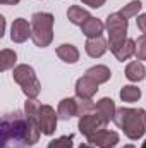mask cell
<instances>
[{
	"label": "cell",
	"mask_w": 146,
	"mask_h": 148,
	"mask_svg": "<svg viewBox=\"0 0 146 148\" xmlns=\"http://www.w3.org/2000/svg\"><path fill=\"white\" fill-rule=\"evenodd\" d=\"M40 126L26 114L10 112L2 117V147L7 148L10 143L14 145H28L33 147L40 140Z\"/></svg>",
	"instance_id": "1"
},
{
	"label": "cell",
	"mask_w": 146,
	"mask_h": 148,
	"mask_svg": "<svg viewBox=\"0 0 146 148\" xmlns=\"http://www.w3.org/2000/svg\"><path fill=\"white\" fill-rule=\"evenodd\" d=\"M113 122L124 131L129 140H139L146 133V112L143 109L120 107L115 112Z\"/></svg>",
	"instance_id": "2"
},
{
	"label": "cell",
	"mask_w": 146,
	"mask_h": 148,
	"mask_svg": "<svg viewBox=\"0 0 146 148\" xmlns=\"http://www.w3.org/2000/svg\"><path fill=\"white\" fill-rule=\"evenodd\" d=\"M53 14L50 12H36L31 17V40L40 48H46L53 40Z\"/></svg>",
	"instance_id": "3"
},
{
	"label": "cell",
	"mask_w": 146,
	"mask_h": 148,
	"mask_svg": "<svg viewBox=\"0 0 146 148\" xmlns=\"http://www.w3.org/2000/svg\"><path fill=\"white\" fill-rule=\"evenodd\" d=\"M12 77L14 81L23 88V93L28 97V98H36L41 91V84L36 77V73L31 66L28 64H19L14 67L12 71Z\"/></svg>",
	"instance_id": "4"
},
{
	"label": "cell",
	"mask_w": 146,
	"mask_h": 148,
	"mask_svg": "<svg viewBox=\"0 0 146 148\" xmlns=\"http://www.w3.org/2000/svg\"><path fill=\"white\" fill-rule=\"evenodd\" d=\"M105 28L108 31V45L110 50L119 47L122 41L127 40V19L120 12H113L107 17Z\"/></svg>",
	"instance_id": "5"
},
{
	"label": "cell",
	"mask_w": 146,
	"mask_h": 148,
	"mask_svg": "<svg viewBox=\"0 0 146 148\" xmlns=\"http://www.w3.org/2000/svg\"><path fill=\"white\" fill-rule=\"evenodd\" d=\"M57 121H59V112H55V109L50 105H41L38 114V126L41 134L52 136L57 129Z\"/></svg>",
	"instance_id": "6"
},
{
	"label": "cell",
	"mask_w": 146,
	"mask_h": 148,
	"mask_svg": "<svg viewBox=\"0 0 146 148\" xmlns=\"http://www.w3.org/2000/svg\"><path fill=\"white\" fill-rule=\"evenodd\" d=\"M105 126H107V122H105L98 114H86V115H83V117L79 119V124H77L79 131H81L86 138L91 136V134H95L96 131L103 129Z\"/></svg>",
	"instance_id": "7"
},
{
	"label": "cell",
	"mask_w": 146,
	"mask_h": 148,
	"mask_svg": "<svg viewBox=\"0 0 146 148\" xmlns=\"http://www.w3.org/2000/svg\"><path fill=\"white\" fill-rule=\"evenodd\" d=\"M88 143L95 145L98 148H113L119 143V134L115 131H110V129H100L96 131L95 134L88 136Z\"/></svg>",
	"instance_id": "8"
},
{
	"label": "cell",
	"mask_w": 146,
	"mask_h": 148,
	"mask_svg": "<svg viewBox=\"0 0 146 148\" xmlns=\"http://www.w3.org/2000/svg\"><path fill=\"white\" fill-rule=\"evenodd\" d=\"M31 35H33V29L26 19H23V17L14 19V23L10 26V40L14 43H24L28 38H31Z\"/></svg>",
	"instance_id": "9"
},
{
	"label": "cell",
	"mask_w": 146,
	"mask_h": 148,
	"mask_svg": "<svg viewBox=\"0 0 146 148\" xmlns=\"http://www.w3.org/2000/svg\"><path fill=\"white\" fill-rule=\"evenodd\" d=\"M98 91V83L93 81L89 76H83L76 81V95L81 100H91Z\"/></svg>",
	"instance_id": "10"
},
{
	"label": "cell",
	"mask_w": 146,
	"mask_h": 148,
	"mask_svg": "<svg viewBox=\"0 0 146 148\" xmlns=\"http://www.w3.org/2000/svg\"><path fill=\"white\" fill-rule=\"evenodd\" d=\"M84 48H86V53H88L89 57H93V59H98V57H102V55L107 52V48H108V43H107V40H105L103 36L88 38V41H86Z\"/></svg>",
	"instance_id": "11"
},
{
	"label": "cell",
	"mask_w": 146,
	"mask_h": 148,
	"mask_svg": "<svg viewBox=\"0 0 146 148\" xmlns=\"http://www.w3.org/2000/svg\"><path fill=\"white\" fill-rule=\"evenodd\" d=\"M115 112H117L115 102H113L112 98H108V97H105V98H102V100L96 102V114H98L107 124H108L110 121H113Z\"/></svg>",
	"instance_id": "12"
},
{
	"label": "cell",
	"mask_w": 146,
	"mask_h": 148,
	"mask_svg": "<svg viewBox=\"0 0 146 148\" xmlns=\"http://www.w3.org/2000/svg\"><path fill=\"white\" fill-rule=\"evenodd\" d=\"M112 53H113V55L117 57V60H120V62L129 60L132 55H136V41L131 40V38H127V40L122 41L119 47H115V48L112 50Z\"/></svg>",
	"instance_id": "13"
},
{
	"label": "cell",
	"mask_w": 146,
	"mask_h": 148,
	"mask_svg": "<svg viewBox=\"0 0 146 148\" xmlns=\"http://www.w3.org/2000/svg\"><path fill=\"white\" fill-rule=\"evenodd\" d=\"M103 29H105V24L100 21V19H96V17H89L83 26H81V31H83V35L88 38H98L102 36V33H103Z\"/></svg>",
	"instance_id": "14"
},
{
	"label": "cell",
	"mask_w": 146,
	"mask_h": 148,
	"mask_svg": "<svg viewBox=\"0 0 146 148\" xmlns=\"http://www.w3.org/2000/svg\"><path fill=\"white\" fill-rule=\"evenodd\" d=\"M57 55L65 64H76L79 60V50L71 43H64V45L57 47Z\"/></svg>",
	"instance_id": "15"
},
{
	"label": "cell",
	"mask_w": 146,
	"mask_h": 148,
	"mask_svg": "<svg viewBox=\"0 0 146 148\" xmlns=\"http://www.w3.org/2000/svg\"><path fill=\"white\" fill-rule=\"evenodd\" d=\"M126 77L132 83H138V81H143L146 77V67L139 62V60H132L127 64L126 67Z\"/></svg>",
	"instance_id": "16"
},
{
	"label": "cell",
	"mask_w": 146,
	"mask_h": 148,
	"mask_svg": "<svg viewBox=\"0 0 146 148\" xmlns=\"http://www.w3.org/2000/svg\"><path fill=\"white\" fill-rule=\"evenodd\" d=\"M59 117L60 119H71L77 115V100L76 98H64L60 103H59Z\"/></svg>",
	"instance_id": "17"
},
{
	"label": "cell",
	"mask_w": 146,
	"mask_h": 148,
	"mask_svg": "<svg viewBox=\"0 0 146 148\" xmlns=\"http://www.w3.org/2000/svg\"><path fill=\"white\" fill-rule=\"evenodd\" d=\"M67 17H69V21H71L72 24H76V26H83V24L91 17V14H89L86 9L79 7V5H71L69 10H67Z\"/></svg>",
	"instance_id": "18"
},
{
	"label": "cell",
	"mask_w": 146,
	"mask_h": 148,
	"mask_svg": "<svg viewBox=\"0 0 146 148\" xmlns=\"http://www.w3.org/2000/svg\"><path fill=\"white\" fill-rule=\"evenodd\" d=\"M86 76H89L93 81H96L98 84L102 83H107L110 77H112V73L107 66H93L86 71Z\"/></svg>",
	"instance_id": "19"
},
{
	"label": "cell",
	"mask_w": 146,
	"mask_h": 148,
	"mask_svg": "<svg viewBox=\"0 0 146 148\" xmlns=\"http://www.w3.org/2000/svg\"><path fill=\"white\" fill-rule=\"evenodd\" d=\"M141 98V90L134 84H126L122 90H120V100L122 102H127V103H132V102H138Z\"/></svg>",
	"instance_id": "20"
},
{
	"label": "cell",
	"mask_w": 146,
	"mask_h": 148,
	"mask_svg": "<svg viewBox=\"0 0 146 148\" xmlns=\"http://www.w3.org/2000/svg\"><path fill=\"white\" fill-rule=\"evenodd\" d=\"M16 60H17V53L14 50L3 48L0 52V71H9L10 67H14Z\"/></svg>",
	"instance_id": "21"
},
{
	"label": "cell",
	"mask_w": 146,
	"mask_h": 148,
	"mask_svg": "<svg viewBox=\"0 0 146 148\" xmlns=\"http://www.w3.org/2000/svg\"><path fill=\"white\" fill-rule=\"evenodd\" d=\"M141 9H143V3H141L139 0H132V2H129L127 5H124V9L120 10V14H122L126 19H129V17L138 16V14L141 12Z\"/></svg>",
	"instance_id": "22"
},
{
	"label": "cell",
	"mask_w": 146,
	"mask_h": 148,
	"mask_svg": "<svg viewBox=\"0 0 146 148\" xmlns=\"http://www.w3.org/2000/svg\"><path fill=\"white\" fill-rule=\"evenodd\" d=\"M93 110H96V103H93L91 100H77V115L83 117L86 114H91Z\"/></svg>",
	"instance_id": "23"
},
{
	"label": "cell",
	"mask_w": 146,
	"mask_h": 148,
	"mask_svg": "<svg viewBox=\"0 0 146 148\" xmlns=\"http://www.w3.org/2000/svg\"><path fill=\"white\" fill-rule=\"evenodd\" d=\"M72 140H74L72 134H69V136H60V138L50 141L46 148H72Z\"/></svg>",
	"instance_id": "24"
},
{
	"label": "cell",
	"mask_w": 146,
	"mask_h": 148,
	"mask_svg": "<svg viewBox=\"0 0 146 148\" xmlns=\"http://www.w3.org/2000/svg\"><path fill=\"white\" fill-rule=\"evenodd\" d=\"M136 59L138 60H146V35L145 33L136 41Z\"/></svg>",
	"instance_id": "25"
},
{
	"label": "cell",
	"mask_w": 146,
	"mask_h": 148,
	"mask_svg": "<svg viewBox=\"0 0 146 148\" xmlns=\"http://www.w3.org/2000/svg\"><path fill=\"white\" fill-rule=\"evenodd\" d=\"M81 2H83L84 5H89L91 9H100L107 0H81Z\"/></svg>",
	"instance_id": "26"
},
{
	"label": "cell",
	"mask_w": 146,
	"mask_h": 148,
	"mask_svg": "<svg viewBox=\"0 0 146 148\" xmlns=\"http://www.w3.org/2000/svg\"><path fill=\"white\" fill-rule=\"evenodd\" d=\"M138 28H139V29L146 35V14L138 16Z\"/></svg>",
	"instance_id": "27"
},
{
	"label": "cell",
	"mask_w": 146,
	"mask_h": 148,
	"mask_svg": "<svg viewBox=\"0 0 146 148\" xmlns=\"http://www.w3.org/2000/svg\"><path fill=\"white\" fill-rule=\"evenodd\" d=\"M3 5H16V3H19L21 0H0Z\"/></svg>",
	"instance_id": "28"
},
{
	"label": "cell",
	"mask_w": 146,
	"mask_h": 148,
	"mask_svg": "<svg viewBox=\"0 0 146 148\" xmlns=\"http://www.w3.org/2000/svg\"><path fill=\"white\" fill-rule=\"evenodd\" d=\"M79 148H93V147H91V145H88V143H81Z\"/></svg>",
	"instance_id": "29"
},
{
	"label": "cell",
	"mask_w": 146,
	"mask_h": 148,
	"mask_svg": "<svg viewBox=\"0 0 146 148\" xmlns=\"http://www.w3.org/2000/svg\"><path fill=\"white\" fill-rule=\"evenodd\" d=\"M124 148H136V147H134V145H126Z\"/></svg>",
	"instance_id": "30"
},
{
	"label": "cell",
	"mask_w": 146,
	"mask_h": 148,
	"mask_svg": "<svg viewBox=\"0 0 146 148\" xmlns=\"http://www.w3.org/2000/svg\"><path fill=\"white\" fill-rule=\"evenodd\" d=\"M141 148H146V140H145V143H143V145H141Z\"/></svg>",
	"instance_id": "31"
}]
</instances>
